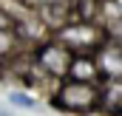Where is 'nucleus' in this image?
<instances>
[{
    "label": "nucleus",
    "instance_id": "423d86ee",
    "mask_svg": "<svg viewBox=\"0 0 122 116\" xmlns=\"http://www.w3.org/2000/svg\"><path fill=\"white\" fill-rule=\"evenodd\" d=\"M99 77H102V74H99L97 57H91V54H80V57H74L71 71H68V79H74V82H97Z\"/></svg>",
    "mask_w": 122,
    "mask_h": 116
},
{
    "label": "nucleus",
    "instance_id": "9b49d317",
    "mask_svg": "<svg viewBox=\"0 0 122 116\" xmlns=\"http://www.w3.org/2000/svg\"><path fill=\"white\" fill-rule=\"evenodd\" d=\"M20 3H23L29 11H40L43 6H48V3H54V0H20Z\"/></svg>",
    "mask_w": 122,
    "mask_h": 116
},
{
    "label": "nucleus",
    "instance_id": "f03ea898",
    "mask_svg": "<svg viewBox=\"0 0 122 116\" xmlns=\"http://www.w3.org/2000/svg\"><path fill=\"white\" fill-rule=\"evenodd\" d=\"M54 105L68 113H88L94 108H99V88H97V82L65 79L54 93Z\"/></svg>",
    "mask_w": 122,
    "mask_h": 116
},
{
    "label": "nucleus",
    "instance_id": "1a4fd4ad",
    "mask_svg": "<svg viewBox=\"0 0 122 116\" xmlns=\"http://www.w3.org/2000/svg\"><path fill=\"white\" fill-rule=\"evenodd\" d=\"M14 14H9V9L0 6V31H14Z\"/></svg>",
    "mask_w": 122,
    "mask_h": 116
},
{
    "label": "nucleus",
    "instance_id": "0eeeda50",
    "mask_svg": "<svg viewBox=\"0 0 122 116\" xmlns=\"http://www.w3.org/2000/svg\"><path fill=\"white\" fill-rule=\"evenodd\" d=\"M40 20L48 26V29H62V26H68V17H71V6H68V0H54V3H48V6H43L40 11Z\"/></svg>",
    "mask_w": 122,
    "mask_h": 116
},
{
    "label": "nucleus",
    "instance_id": "39448f33",
    "mask_svg": "<svg viewBox=\"0 0 122 116\" xmlns=\"http://www.w3.org/2000/svg\"><path fill=\"white\" fill-rule=\"evenodd\" d=\"M99 108L111 116H122V79H105L99 88Z\"/></svg>",
    "mask_w": 122,
    "mask_h": 116
},
{
    "label": "nucleus",
    "instance_id": "7ed1b4c3",
    "mask_svg": "<svg viewBox=\"0 0 122 116\" xmlns=\"http://www.w3.org/2000/svg\"><path fill=\"white\" fill-rule=\"evenodd\" d=\"M71 62H74V54H71L65 45H60L57 40L43 43V45L34 51V65H37L46 77H51V79H68Z\"/></svg>",
    "mask_w": 122,
    "mask_h": 116
},
{
    "label": "nucleus",
    "instance_id": "f257e3e1",
    "mask_svg": "<svg viewBox=\"0 0 122 116\" xmlns=\"http://www.w3.org/2000/svg\"><path fill=\"white\" fill-rule=\"evenodd\" d=\"M54 40L60 45H65L74 57H80V54H97L105 45V31L97 23L77 20V23H68V26L57 29L54 31Z\"/></svg>",
    "mask_w": 122,
    "mask_h": 116
},
{
    "label": "nucleus",
    "instance_id": "20e7f679",
    "mask_svg": "<svg viewBox=\"0 0 122 116\" xmlns=\"http://www.w3.org/2000/svg\"><path fill=\"white\" fill-rule=\"evenodd\" d=\"M97 65L105 79H122V43H105L97 51Z\"/></svg>",
    "mask_w": 122,
    "mask_h": 116
},
{
    "label": "nucleus",
    "instance_id": "9d476101",
    "mask_svg": "<svg viewBox=\"0 0 122 116\" xmlns=\"http://www.w3.org/2000/svg\"><path fill=\"white\" fill-rule=\"evenodd\" d=\"M9 102H11V105H17V108H34V105H37V102H34L31 96H26V93H11V96H9Z\"/></svg>",
    "mask_w": 122,
    "mask_h": 116
},
{
    "label": "nucleus",
    "instance_id": "6e6552de",
    "mask_svg": "<svg viewBox=\"0 0 122 116\" xmlns=\"http://www.w3.org/2000/svg\"><path fill=\"white\" fill-rule=\"evenodd\" d=\"M20 37H17V31H0V59H9L17 54V48H20Z\"/></svg>",
    "mask_w": 122,
    "mask_h": 116
}]
</instances>
